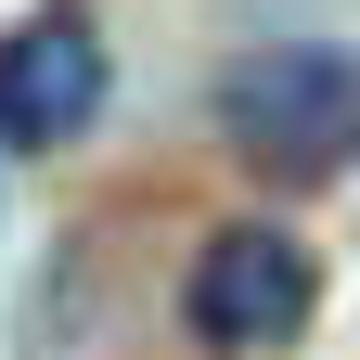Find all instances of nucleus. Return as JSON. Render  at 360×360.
<instances>
[{
    "mask_svg": "<svg viewBox=\"0 0 360 360\" xmlns=\"http://www.w3.org/2000/svg\"><path fill=\"white\" fill-rule=\"evenodd\" d=\"M219 142L270 180H335L360 155V52L347 39H270L219 77Z\"/></svg>",
    "mask_w": 360,
    "mask_h": 360,
    "instance_id": "nucleus-1",
    "label": "nucleus"
},
{
    "mask_svg": "<svg viewBox=\"0 0 360 360\" xmlns=\"http://www.w3.org/2000/svg\"><path fill=\"white\" fill-rule=\"evenodd\" d=\"M309 309H322V257H309L296 232H270V219L206 232V257L180 270V322H193L206 360H270V347H296Z\"/></svg>",
    "mask_w": 360,
    "mask_h": 360,
    "instance_id": "nucleus-2",
    "label": "nucleus"
},
{
    "mask_svg": "<svg viewBox=\"0 0 360 360\" xmlns=\"http://www.w3.org/2000/svg\"><path fill=\"white\" fill-rule=\"evenodd\" d=\"M90 116H103V39H90L77 13L26 26V39H0V142L65 155Z\"/></svg>",
    "mask_w": 360,
    "mask_h": 360,
    "instance_id": "nucleus-3",
    "label": "nucleus"
}]
</instances>
